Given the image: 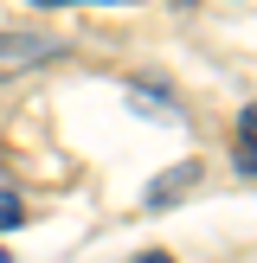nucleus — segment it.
<instances>
[{
    "instance_id": "1",
    "label": "nucleus",
    "mask_w": 257,
    "mask_h": 263,
    "mask_svg": "<svg viewBox=\"0 0 257 263\" xmlns=\"http://www.w3.org/2000/svg\"><path fill=\"white\" fill-rule=\"evenodd\" d=\"M51 58H64L58 39H45V32H0V84L32 71V64H51Z\"/></svg>"
},
{
    "instance_id": "2",
    "label": "nucleus",
    "mask_w": 257,
    "mask_h": 263,
    "mask_svg": "<svg viewBox=\"0 0 257 263\" xmlns=\"http://www.w3.org/2000/svg\"><path fill=\"white\" fill-rule=\"evenodd\" d=\"M199 174H206L199 161H180V167H167V174L148 186V205H154V212H161V205H174L180 193H193V186H199Z\"/></svg>"
},
{
    "instance_id": "3",
    "label": "nucleus",
    "mask_w": 257,
    "mask_h": 263,
    "mask_svg": "<svg viewBox=\"0 0 257 263\" xmlns=\"http://www.w3.org/2000/svg\"><path fill=\"white\" fill-rule=\"evenodd\" d=\"M238 174H257V97L244 103V116H238Z\"/></svg>"
},
{
    "instance_id": "4",
    "label": "nucleus",
    "mask_w": 257,
    "mask_h": 263,
    "mask_svg": "<svg viewBox=\"0 0 257 263\" xmlns=\"http://www.w3.org/2000/svg\"><path fill=\"white\" fill-rule=\"evenodd\" d=\"M13 225H26V205L13 199L7 186H0V231H13Z\"/></svg>"
},
{
    "instance_id": "5",
    "label": "nucleus",
    "mask_w": 257,
    "mask_h": 263,
    "mask_svg": "<svg viewBox=\"0 0 257 263\" xmlns=\"http://www.w3.org/2000/svg\"><path fill=\"white\" fill-rule=\"evenodd\" d=\"M32 7H71V0H32ZM97 7H122V0H97Z\"/></svg>"
},
{
    "instance_id": "6",
    "label": "nucleus",
    "mask_w": 257,
    "mask_h": 263,
    "mask_svg": "<svg viewBox=\"0 0 257 263\" xmlns=\"http://www.w3.org/2000/svg\"><path fill=\"white\" fill-rule=\"evenodd\" d=\"M135 263H174V257H167V251H141Z\"/></svg>"
},
{
    "instance_id": "7",
    "label": "nucleus",
    "mask_w": 257,
    "mask_h": 263,
    "mask_svg": "<svg viewBox=\"0 0 257 263\" xmlns=\"http://www.w3.org/2000/svg\"><path fill=\"white\" fill-rule=\"evenodd\" d=\"M0 263H13V257H7V244H0Z\"/></svg>"
}]
</instances>
